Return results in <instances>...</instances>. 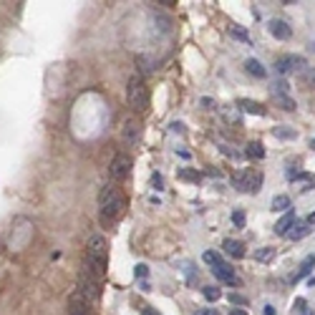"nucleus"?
Instances as JSON below:
<instances>
[{
  "instance_id": "1",
  "label": "nucleus",
  "mask_w": 315,
  "mask_h": 315,
  "mask_svg": "<svg viewBox=\"0 0 315 315\" xmlns=\"http://www.w3.org/2000/svg\"><path fill=\"white\" fill-rule=\"evenodd\" d=\"M124 207H126V197H124V192L118 184L109 182L106 187H101L98 192V215L103 222H114L121 217L124 212Z\"/></svg>"
},
{
  "instance_id": "2",
  "label": "nucleus",
  "mask_w": 315,
  "mask_h": 315,
  "mask_svg": "<svg viewBox=\"0 0 315 315\" xmlns=\"http://www.w3.org/2000/svg\"><path fill=\"white\" fill-rule=\"evenodd\" d=\"M106 262H109V245H106V239H103L101 235L88 237L86 252H83V267H88L91 273L103 277V273H106Z\"/></svg>"
},
{
  "instance_id": "3",
  "label": "nucleus",
  "mask_w": 315,
  "mask_h": 315,
  "mask_svg": "<svg viewBox=\"0 0 315 315\" xmlns=\"http://www.w3.org/2000/svg\"><path fill=\"white\" fill-rule=\"evenodd\" d=\"M126 101H129V109L137 114L146 111V106H149V91H146V83L139 73H134L126 83Z\"/></svg>"
},
{
  "instance_id": "4",
  "label": "nucleus",
  "mask_w": 315,
  "mask_h": 315,
  "mask_svg": "<svg viewBox=\"0 0 315 315\" xmlns=\"http://www.w3.org/2000/svg\"><path fill=\"white\" fill-rule=\"evenodd\" d=\"M76 293L83 295L88 303H96V297L101 293V277L96 273H91L88 267H81V273H79V280H76Z\"/></svg>"
},
{
  "instance_id": "5",
  "label": "nucleus",
  "mask_w": 315,
  "mask_h": 315,
  "mask_svg": "<svg viewBox=\"0 0 315 315\" xmlns=\"http://www.w3.org/2000/svg\"><path fill=\"white\" fill-rule=\"evenodd\" d=\"M232 184L239 192H250V194H257L262 189V172H255V169H237L232 174Z\"/></svg>"
},
{
  "instance_id": "6",
  "label": "nucleus",
  "mask_w": 315,
  "mask_h": 315,
  "mask_svg": "<svg viewBox=\"0 0 315 315\" xmlns=\"http://www.w3.org/2000/svg\"><path fill=\"white\" fill-rule=\"evenodd\" d=\"M109 174H111V182L118 184V182H124V179L131 174V159L126 154H116L109 164Z\"/></svg>"
},
{
  "instance_id": "7",
  "label": "nucleus",
  "mask_w": 315,
  "mask_h": 315,
  "mask_svg": "<svg viewBox=\"0 0 315 315\" xmlns=\"http://www.w3.org/2000/svg\"><path fill=\"white\" fill-rule=\"evenodd\" d=\"M275 68H277V73H282V76H288V73H293V71H305V58L303 56H293V53L280 56L275 61Z\"/></svg>"
},
{
  "instance_id": "8",
  "label": "nucleus",
  "mask_w": 315,
  "mask_h": 315,
  "mask_svg": "<svg viewBox=\"0 0 315 315\" xmlns=\"http://www.w3.org/2000/svg\"><path fill=\"white\" fill-rule=\"evenodd\" d=\"M212 273H215V277H217L219 282H224V285H232V288H239V285H242L239 275L235 273V267H230L227 262L215 265V267H212Z\"/></svg>"
},
{
  "instance_id": "9",
  "label": "nucleus",
  "mask_w": 315,
  "mask_h": 315,
  "mask_svg": "<svg viewBox=\"0 0 315 315\" xmlns=\"http://www.w3.org/2000/svg\"><path fill=\"white\" fill-rule=\"evenodd\" d=\"M91 308H94V305L88 303L83 295H79L76 290L68 295V315H94Z\"/></svg>"
},
{
  "instance_id": "10",
  "label": "nucleus",
  "mask_w": 315,
  "mask_h": 315,
  "mask_svg": "<svg viewBox=\"0 0 315 315\" xmlns=\"http://www.w3.org/2000/svg\"><path fill=\"white\" fill-rule=\"evenodd\" d=\"M267 31H270V36H275L277 40H288L290 36H293V28L285 23V20H280V18H273L267 23Z\"/></svg>"
},
{
  "instance_id": "11",
  "label": "nucleus",
  "mask_w": 315,
  "mask_h": 315,
  "mask_svg": "<svg viewBox=\"0 0 315 315\" xmlns=\"http://www.w3.org/2000/svg\"><path fill=\"white\" fill-rule=\"evenodd\" d=\"M222 250H224V255H230V257H235V260H242V257H245V245L239 242V239L227 237V239L222 242Z\"/></svg>"
},
{
  "instance_id": "12",
  "label": "nucleus",
  "mask_w": 315,
  "mask_h": 315,
  "mask_svg": "<svg viewBox=\"0 0 315 315\" xmlns=\"http://www.w3.org/2000/svg\"><path fill=\"white\" fill-rule=\"evenodd\" d=\"M297 222V217H295V212H290V209H288V212H285L277 222H275V235H280V237H285V235H288L290 230H293V224Z\"/></svg>"
},
{
  "instance_id": "13",
  "label": "nucleus",
  "mask_w": 315,
  "mask_h": 315,
  "mask_svg": "<svg viewBox=\"0 0 315 315\" xmlns=\"http://www.w3.org/2000/svg\"><path fill=\"white\" fill-rule=\"evenodd\" d=\"M237 106H239V111H245V114L265 116V106H262V103H257V101H252V98H239Z\"/></svg>"
},
{
  "instance_id": "14",
  "label": "nucleus",
  "mask_w": 315,
  "mask_h": 315,
  "mask_svg": "<svg viewBox=\"0 0 315 315\" xmlns=\"http://www.w3.org/2000/svg\"><path fill=\"white\" fill-rule=\"evenodd\" d=\"M124 141L129 146H134V144L139 141V124L134 121V118H129V121L124 124Z\"/></svg>"
},
{
  "instance_id": "15",
  "label": "nucleus",
  "mask_w": 315,
  "mask_h": 315,
  "mask_svg": "<svg viewBox=\"0 0 315 315\" xmlns=\"http://www.w3.org/2000/svg\"><path fill=\"white\" fill-rule=\"evenodd\" d=\"M313 265H315V255H308V257L303 260V265H300V270H297V273H293V275H290V282H300V280H303L305 275H310Z\"/></svg>"
},
{
  "instance_id": "16",
  "label": "nucleus",
  "mask_w": 315,
  "mask_h": 315,
  "mask_svg": "<svg viewBox=\"0 0 315 315\" xmlns=\"http://www.w3.org/2000/svg\"><path fill=\"white\" fill-rule=\"evenodd\" d=\"M245 71L250 73V76H255V79H265L267 76L265 66L257 61V58H247V61H245Z\"/></svg>"
},
{
  "instance_id": "17",
  "label": "nucleus",
  "mask_w": 315,
  "mask_h": 315,
  "mask_svg": "<svg viewBox=\"0 0 315 315\" xmlns=\"http://www.w3.org/2000/svg\"><path fill=\"white\" fill-rule=\"evenodd\" d=\"M308 235H310V224H308V222H295L293 230L285 235V237H290V239H303V237H308Z\"/></svg>"
},
{
  "instance_id": "18",
  "label": "nucleus",
  "mask_w": 315,
  "mask_h": 315,
  "mask_svg": "<svg viewBox=\"0 0 315 315\" xmlns=\"http://www.w3.org/2000/svg\"><path fill=\"white\" fill-rule=\"evenodd\" d=\"M290 209V197L288 194H277L273 197V212H288Z\"/></svg>"
},
{
  "instance_id": "19",
  "label": "nucleus",
  "mask_w": 315,
  "mask_h": 315,
  "mask_svg": "<svg viewBox=\"0 0 315 315\" xmlns=\"http://www.w3.org/2000/svg\"><path fill=\"white\" fill-rule=\"evenodd\" d=\"M275 101L285 111H295L297 109V103H295V98H290V94H275Z\"/></svg>"
},
{
  "instance_id": "20",
  "label": "nucleus",
  "mask_w": 315,
  "mask_h": 315,
  "mask_svg": "<svg viewBox=\"0 0 315 315\" xmlns=\"http://www.w3.org/2000/svg\"><path fill=\"white\" fill-rule=\"evenodd\" d=\"M245 154H247L250 159H262V157H265V149H262V144H260V141H250Z\"/></svg>"
},
{
  "instance_id": "21",
  "label": "nucleus",
  "mask_w": 315,
  "mask_h": 315,
  "mask_svg": "<svg viewBox=\"0 0 315 315\" xmlns=\"http://www.w3.org/2000/svg\"><path fill=\"white\" fill-rule=\"evenodd\" d=\"M275 257V247H260V250H255V260L257 262H270Z\"/></svg>"
},
{
  "instance_id": "22",
  "label": "nucleus",
  "mask_w": 315,
  "mask_h": 315,
  "mask_svg": "<svg viewBox=\"0 0 315 315\" xmlns=\"http://www.w3.org/2000/svg\"><path fill=\"white\" fill-rule=\"evenodd\" d=\"M273 134L277 139H295V129H290V126H275Z\"/></svg>"
},
{
  "instance_id": "23",
  "label": "nucleus",
  "mask_w": 315,
  "mask_h": 315,
  "mask_svg": "<svg viewBox=\"0 0 315 315\" xmlns=\"http://www.w3.org/2000/svg\"><path fill=\"white\" fill-rule=\"evenodd\" d=\"M219 114H222L224 118H227L230 124H239V114H237V109L232 111V109H227V106H222V109H219Z\"/></svg>"
},
{
  "instance_id": "24",
  "label": "nucleus",
  "mask_w": 315,
  "mask_h": 315,
  "mask_svg": "<svg viewBox=\"0 0 315 315\" xmlns=\"http://www.w3.org/2000/svg\"><path fill=\"white\" fill-rule=\"evenodd\" d=\"M202 260H204L209 267H215V265H219V262H222V257H219L217 252H212V250H207V252L202 255Z\"/></svg>"
},
{
  "instance_id": "25",
  "label": "nucleus",
  "mask_w": 315,
  "mask_h": 315,
  "mask_svg": "<svg viewBox=\"0 0 315 315\" xmlns=\"http://www.w3.org/2000/svg\"><path fill=\"white\" fill-rule=\"evenodd\" d=\"M202 295H204L207 300H219V297H222V290L215 288V285H207V288L202 290Z\"/></svg>"
},
{
  "instance_id": "26",
  "label": "nucleus",
  "mask_w": 315,
  "mask_h": 315,
  "mask_svg": "<svg viewBox=\"0 0 315 315\" xmlns=\"http://www.w3.org/2000/svg\"><path fill=\"white\" fill-rule=\"evenodd\" d=\"M232 224H235V230L245 227V212H242V209H235V212H232Z\"/></svg>"
},
{
  "instance_id": "27",
  "label": "nucleus",
  "mask_w": 315,
  "mask_h": 315,
  "mask_svg": "<svg viewBox=\"0 0 315 315\" xmlns=\"http://www.w3.org/2000/svg\"><path fill=\"white\" fill-rule=\"evenodd\" d=\"M179 177L187 179V182H199V179H202L199 172H192V169H179Z\"/></svg>"
},
{
  "instance_id": "28",
  "label": "nucleus",
  "mask_w": 315,
  "mask_h": 315,
  "mask_svg": "<svg viewBox=\"0 0 315 315\" xmlns=\"http://www.w3.org/2000/svg\"><path fill=\"white\" fill-rule=\"evenodd\" d=\"M232 36L237 40H242V43H250V36H247V31H245L242 25H232Z\"/></svg>"
},
{
  "instance_id": "29",
  "label": "nucleus",
  "mask_w": 315,
  "mask_h": 315,
  "mask_svg": "<svg viewBox=\"0 0 315 315\" xmlns=\"http://www.w3.org/2000/svg\"><path fill=\"white\" fill-rule=\"evenodd\" d=\"M303 83H305L308 88H315V68L303 71Z\"/></svg>"
},
{
  "instance_id": "30",
  "label": "nucleus",
  "mask_w": 315,
  "mask_h": 315,
  "mask_svg": "<svg viewBox=\"0 0 315 315\" xmlns=\"http://www.w3.org/2000/svg\"><path fill=\"white\" fill-rule=\"evenodd\" d=\"M275 94H290V83H288V81H275L273 96H275Z\"/></svg>"
},
{
  "instance_id": "31",
  "label": "nucleus",
  "mask_w": 315,
  "mask_h": 315,
  "mask_svg": "<svg viewBox=\"0 0 315 315\" xmlns=\"http://www.w3.org/2000/svg\"><path fill=\"white\" fill-rule=\"evenodd\" d=\"M230 303H232V305H247V297H245V295H235V293H232V295H230Z\"/></svg>"
},
{
  "instance_id": "32",
  "label": "nucleus",
  "mask_w": 315,
  "mask_h": 315,
  "mask_svg": "<svg viewBox=\"0 0 315 315\" xmlns=\"http://www.w3.org/2000/svg\"><path fill=\"white\" fill-rule=\"evenodd\" d=\"M134 273H137V277H146V275H149V267H146V265H137V270H134Z\"/></svg>"
},
{
  "instance_id": "33",
  "label": "nucleus",
  "mask_w": 315,
  "mask_h": 315,
  "mask_svg": "<svg viewBox=\"0 0 315 315\" xmlns=\"http://www.w3.org/2000/svg\"><path fill=\"white\" fill-rule=\"evenodd\" d=\"M152 187L154 189H164L161 187V174H152Z\"/></svg>"
},
{
  "instance_id": "34",
  "label": "nucleus",
  "mask_w": 315,
  "mask_h": 315,
  "mask_svg": "<svg viewBox=\"0 0 315 315\" xmlns=\"http://www.w3.org/2000/svg\"><path fill=\"white\" fill-rule=\"evenodd\" d=\"M194 315H217L212 308H202V310H197V313H194Z\"/></svg>"
},
{
  "instance_id": "35",
  "label": "nucleus",
  "mask_w": 315,
  "mask_h": 315,
  "mask_svg": "<svg viewBox=\"0 0 315 315\" xmlns=\"http://www.w3.org/2000/svg\"><path fill=\"white\" fill-rule=\"evenodd\" d=\"M262 315H277V313H275V308H273V305H265Z\"/></svg>"
},
{
  "instance_id": "36",
  "label": "nucleus",
  "mask_w": 315,
  "mask_h": 315,
  "mask_svg": "<svg viewBox=\"0 0 315 315\" xmlns=\"http://www.w3.org/2000/svg\"><path fill=\"white\" fill-rule=\"evenodd\" d=\"M141 315H159V313H157V310H152V308H144V310H141Z\"/></svg>"
},
{
  "instance_id": "37",
  "label": "nucleus",
  "mask_w": 315,
  "mask_h": 315,
  "mask_svg": "<svg viewBox=\"0 0 315 315\" xmlns=\"http://www.w3.org/2000/svg\"><path fill=\"white\" fill-rule=\"evenodd\" d=\"M230 315H247V310H242V308H235Z\"/></svg>"
},
{
  "instance_id": "38",
  "label": "nucleus",
  "mask_w": 315,
  "mask_h": 315,
  "mask_svg": "<svg viewBox=\"0 0 315 315\" xmlns=\"http://www.w3.org/2000/svg\"><path fill=\"white\" fill-rule=\"evenodd\" d=\"M305 222H308V224H315V212H310V215H308V219H305Z\"/></svg>"
},
{
  "instance_id": "39",
  "label": "nucleus",
  "mask_w": 315,
  "mask_h": 315,
  "mask_svg": "<svg viewBox=\"0 0 315 315\" xmlns=\"http://www.w3.org/2000/svg\"><path fill=\"white\" fill-rule=\"evenodd\" d=\"M295 315H313L310 310H303V313H295Z\"/></svg>"
},
{
  "instance_id": "40",
  "label": "nucleus",
  "mask_w": 315,
  "mask_h": 315,
  "mask_svg": "<svg viewBox=\"0 0 315 315\" xmlns=\"http://www.w3.org/2000/svg\"><path fill=\"white\" fill-rule=\"evenodd\" d=\"M310 149H313V152H315V139H313V141H310Z\"/></svg>"
},
{
  "instance_id": "41",
  "label": "nucleus",
  "mask_w": 315,
  "mask_h": 315,
  "mask_svg": "<svg viewBox=\"0 0 315 315\" xmlns=\"http://www.w3.org/2000/svg\"><path fill=\"white\" fill-rule=\"evenodd\" d=\"M310 51H315V43H310Z\"/></svg>"
}]
</instances>
